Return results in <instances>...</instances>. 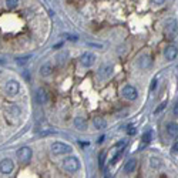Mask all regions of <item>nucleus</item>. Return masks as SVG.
Wrapping results in <instances>:
<instances>
[{"label": "nucleus", "mask_w": 178, "mask_h": 178, "mask_svg": "<svg viewBox=\"0 0 178 178\" xmlns=\"http://www.w3.org/2000/svg\"><path fill=\"white\" fill-rule=\"evenodd\" d=\"M127 134L128 135L135 134V127H134V125H128V127H127Z\"/></svg>", "instance_id": "a878e982"}, {"label": "nucleus", "mask_w": 178, "mask_h": 178, "mask_svg": "<svg viewBox=\"0 0 178 178\" xmlns=\"http://www.w3.org/2000/svg\"><path fill=\"white\" fill-rule=\"evenodd\" d=\"M51 73H53V66H51L50 63L41 64V67H40V76H43V77H49Z\"/></svg>", "instance_id": "ddd939ff"}, {"label": "nucleus", "mask_w": 178, "mask_h": 178, "mask_svg": "<svg viewBox=\"0 0 178 178\" xmlns=\"http://www.w3.org/2000/svg\"><path fill=\"white\" fill-rule=\"evenodd\" d=\"M164 34L167 37V40H170V41H174L178 39V23L175 19H168L165 21Z\"/></svg>", "instance_id": "f257e3e1"}, {"label": "nucleus", "mask_w": 178, "mask_h": 178, "mask_svg": "<svg viewBox=\"0 0 178 178\" xmlns=\"http://www.w3.org/2000/svg\"><path fill=\"white\" fill-rule=\"evenodd\" d=\"M30 59H31V56H30V54H27V56H23V57H17L16 59V63L19 64V66H23V64H26L27 61L30 60Z\"/></svg>", "instance_id": "6ab92c4d"}, {"label": "nucleus", "mask_w": 178, "mask_h": 178, "mask_svg": "<svg viewBox=\"0 0 178 178\" xmlns=\"http://www.w3.org/2000/svg\"><path fill=\"white\" fill-rule=\"evenodd\" d=\"M105 154H107L105 151H101V152H100V157H98V162H100V167H103V165H104V158H105Z\"/></svg>", "instance_id": "b1692460"}, {"label": "nucleus", "mask_w": 178, "mask_h": 178, "mask_svg": "<svg viewBox=\"0 0 178 178\" xmlns=\"http://www.w3.org/2000/svg\"><path fill=\"white\" fill-rule=\"evenodd\" d=\"M4 90H6V94H7V96L14 97V96L19 93V90H20V83H19V81H16V80L7 81Z\"/></svg>", "instance_id": "39448f33"}, {"label": "nucleus", "mask_w": 178, "mask_h": 178, "mask_svg": "<svg viewBox=\"0 0 178 178\" xmlns=\"http://www.w3.org/2000/svg\"><path fill=\"white\" fill-rule=\"evenodd\" d=\"M157 86H158V81H157V78H154V80L151 81V86H150V91L152 93V91L157 88Z\"/></svg>", "instance_id": "393cba45"}, {"label": "nucleus", "mask_w": 178, "mask_h": 178, "mask_svg": "<svg viewBox=\"0 0 178 178\" xmlns=\"http://www.w3.org/2000/svg\"><path fill=\"white\" fill-rule=\"evenodd\" d=\"M151 137H152L151 131H145L144 134H143V143H144V144H148V143L151 141Z\"/></svg>", "instance_id": "aec40b11"}, {"label": "nucleus", "mask_w": 178, "mask_h": 178, "mask_svg": "<svg viewBox=\"0 0 178 178\" xmlns=\"http://www.w3.org/2000/svg\"><path fill=\"white\" fill-rule=\"evenodd\" d=\"M47 100H49L47 91L44 90V88H39V90L36 91V101L39 103V104H46Z\"/></svg>", "instance_id": "9d476101"}, {"label": "nucleus", "mask_w": 178, "mask_h": 178, "mask_svg": "<svg viewBox=\"0 0 178 178\" xmlns=\"http://www.w3.org/2000/svg\"><path fill=\"white\" fill-rule=\"evenodd\" d=\"M167 134L170 137H178V123H168L167 124Z\"/></svg>", "instance_id": "f8f14e48"}, {"label": "nucleus", "mask_w": 178, "mask_h": 178, "mask_svg": "<svg viewBox=\"0 0 178 178\" xmlns=\"http://www.w3.org/2000/svg\"><path fill=\"white\" fill-rule=\"evenodd\" d=\"M124 145H125V140H123V141L117 143V144H115V147H121V148H123V147H124Z\"/></svg>", "instance_id": "c756f323"}, {"label": "nucleus", "mask_w": 178, "mask_h": 178, "mask_svg": "<svg viewBox=\"0 0 178 178\" xmlns=\"http://www.w3.org/2000/svg\"><path fill=\"white\" fill-rule=\"evenodd\" d=\"M104 135H101V137H100V140H97V143H100V144H101V143H103V141H104Z\"/></svg>", "instance_id": "7c9ffc66"}, {"label": "nucleus", "mask_w": 178, "mask_h": 178, "mask_svg": "<svg viewBox=\"0 0 178 178\" xmlns=\"http://www.w3.org/2000/svg\"><path fill=\"white\" fill-rule=\"evenodd\" d=\"M66 37H67L68 40H71V41H77L78 40V37L77 36H73V34H66Z\"/></svg>", "instance_id": "bb28decb"}, {"label": "nucleus", "mask_w": 178, "mask_h": 178, "mask_svg": "<svg viewBox=\"0 0 178 178\" xmlns=\"http://www.w3.org/2000/svg\"><path fill=\"white\" fill-rule=\"evenodd\" d=\"M140 66L144 68L150 67L151 66V57L148 56V54H144V56H141V59H140Z\"/></svg>", "instance_id": "dca6fc26"}, {"label": "nucleus", "mask_w": 178, "mask_h": 178, "mask_svg": "<svg viewBox=\"0 0 178 178\" xmlns=\"http://www.w3.org/2000/svg\"><path fill=\"white\" fill-rule=\"evenodd\" d=\"M171 151H172V152H177V151H178V141H177V143H175V144H174V145H172V148H171Z\"/></svg>", "instance_id": "c85d7f7f"}, {"label": "nucleus", "mask_w": 178, "mask_h": 178, "mask_svg": "<svg viewBox=\"0 0 178 178\" xmlns=\"http://www.w3.org/2000/svg\"><path fill=\"white\" fill-rule=\"evenodd\" d=\"M63 168L67 172H76L80 168V160L74 155H70V157H66L63 160Z\"/></svg>", "instance_id": "f03ea898"}, {"label": "nucleus", "mask_w": 178, "mask_h": 178, "mask_svg": "<svg viewBox=\"0 0 178 178\" xmlns=\"http://www.w3.org/2000/svg\"><path fill=\"white\" fill-rule=\"evenodd\" d=\"M150 165H151L152 168H160L161 167V160L157 157H151L150 158Z\"/></svg>", "instance_id": "a211bd4d"}, {"label": "nucleus", "mask_w": 178, "mask_h": 178, "mask_svg": "<svg viewBox=\"0 0 178 178\" xmlns=\"http://www.w3.org/2000/svg\"><path fill=\"white\" fill-rule=\"evenodd\" d=\"M113 70H114V67L111 66V64H105V66H103L101 67V70H100V77L101 78H108L113 74Z\"/></svg>", "instance_id": "9b49d317"}, {"label": "nucleus", "mask_w": 178, "mask_h": 178, "mask_svg": "<svg viewBox=\"0 0 178 178\" xmlns=\"http://www.w3.org/2000/svg\"><path fill=\"white\" fill-rule=\"evenodd\" d=\"M172 113H174V115H175V117H178V103L174 105V110H172Z\"/></svg>", "instance_id": "cd10ccee"}, {"label": "nucleus", "mask_w": 178, "mask_h": 178, "mask_svg": "<svg viewBox=\"0 0 178 178\" xmlns=\"http://www.w3.org/2000/svg\"><path fill=\"white\" fill-rule=\"evenodd\" d=\"M74 125H76V128H78V130H86V128H87V121L84 120L83 117H76Z\"/></svg>", "instance_id": "2eb2a0df"}, {"label": "nucleus", "mask_w": 178, "mask_h": 178, "mask_svg": "<svg viewBox=\"0 0 178 178\" xmlns=\"http://www.w3.org/2000/svg\"><path fill=\"white\" fill-rule=\"evenodd\" d=\"M164 56H165V59H167L168 61L175 60L177 56H178V49L175 47V46H168V47L164 50Z\"/></svg>", "instance_id": "1a4fd4ad"}, {"label": "nucleus", "mask_w": 178, "mask_h": 178, "mask_svg": "<svg viewBox=\"0 0 178 178\" xmlns=\"http://www.w3.org/2000/svg\"><path fill=\"white\" fill-rule=\"evenodd\" d=\"M17 4H19V2H17V0H7V2H6V6L9 7V9H14Z\"/></svg>", "instance_id": "5701e85b"}, {"label": "nucleus", "mask_w": 178, "mask_h": 178, "mask_svg": "<svg viewBox=\"0 0 178 178\" xmlns=\"http://www.w3.org/2000/svg\"><path fill=\"white\" fill-rule=\"evenodd\" d=\"M165 107H167V101H162L161 104H160L157 108H155V111H154V113H155V114H160V113H161V111L164 110Z\"/></svg>", "instance_id": "412c9836"}, {"label": "nucleus", "mask_w": 178, "mask_h": 178, "mask_svg": "<svg viewBox=\"0 0 178 178\" xmlns=\"http://www.w3.org/2000/svg\"><path fill=\"white\" fill-rule=\"evenodd\" d=\"M121 154H123V150H120V151H117V154H115L114 157L111 158V161H110L111 164H115V162H117L118 160H120V158H121Z\"/></svg>", "instance_id": "4be33fe9"}, {"label": "nucleus", "mask_w": 178, "mask_h": 178, "mask_svg": "<svg viewBox=\"0 0 178 178\" xmlns=\"http://www.w3.org/2000/svg\"><path fill=\"white\" fill-rule=\"evenodd\" d=\"M51 152L56 155H61V154H68L71 152V147L68 144H64V143H53L50 147Z\"/></svg>", "instance_id": "7ed1b4c3"}, {"label": "nucleus", "mask_w": 178, "mask_h": 178, "mask_svg": "<svg viewBox=\"0 0 178 178\" xmlns=\"http://www.w3.org/2000/svg\"><path fill=\"white\" fill-rule=\"evenodd\" d=\"M135 167H137V161H135L134 158H130V160L125 162V165H124V172L130 174V172H133L135 170Z\"/></svg>", "instance_id": "4468645a"}, {"label": "nucleus", "mask_w": 178, "mask_h": 178, "mask_svg": "<svg viewBox=\"0 0 178 178\" xmlns=\"http://www.w3.org/2000/svg\"><path fill=\"white\" fill-rule=\"evenodd\" d=\"M13 168H14V164L10 158L2 160V162H0V172H2V174H10V172L13 171Z\"/></svg>", "instance_id": "6e6552de"}, {"label": "nucleus", "mask_w": 178, "mask_h": 178, "mask_svg": "<svg viewBox=\"0 0 178 178\" xmlns=\"http://www.w3.org/2000/svg\"><path fill=\"white\" fill-rule=\"evenodd\" d=\"M31 157H33V151H31L30 147H21L20 150L17 151V158H19V161L23 162V164L30 162Z\"/></svg>", "instance_id": "20e7f679"}, {"label": "nucleus", "mask_w": 178, "mask_h": 178, "mask_svg": "<svg viewBox=\"0 0 178 178\" xmlns=\"http://www.w3.org/2000/svg\"><path fill=\"white\" fill-rule=\"evenodd\" d=\"M121 94H123V97L127 98V100H135V98L138 97V91L135 87H133V86H125L124 88H123V91H121Z\"/></svg>", "instance_id": "423d86ee"}, {"label": "nucleus", "mask_w": 178, "mask_h": 178, "mask_svg": "<svg viewBox=\"0 0 178 178\" xmlns=\"http://www.w3.org/2000/svg\"><path fill=\"white\" fill-rule=\"evenodd\" d=\"M93 124H94V127L97 128V130H103V128H105V120L101 117H96L94 120H93Z\"/></svg>", "instance_id": "f3484780"}, {"label": "nucleus", "mask_w": 178, "mask_h": 178, "mask_svg": "<svg viewBox=\"0 0 178 178\" xmlns=\"http://www.w3.org/2000/svg\"><path fill=\"white\" fill-rule=\"evenodd\" d=\"M80 63L84 67H91L96 63V56L93 53H88V51L87 53H83L80 57Z\"/></svg>", "instance_id": "0eeeda50"}]
</instances>
